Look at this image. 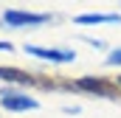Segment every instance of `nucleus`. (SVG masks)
<instances>
[{
  "label": "nucleus",
  "mask_w": 121,
  "mask_h": 118,
  "mask_svg": "<svg viewBox=\"0 0 121 118\" xmlns=\"http://www.w3.org/2000/svg\"><path fill=\"white\" fill-rule=\"evenodd\" d=\"M73 87L82 90V93H90V96L110 98V101H116V98L121 96L118 82H110V79H104V76H82V79L73 82Z\"/></svg>",
  "instance_id": "f257e3e1"
},
{
  "label": "nucleus",
  "mask_w": 121,
  "mask_h": 118,
  "mask_svg": "<svg viewBox=\"0 0 121 118\" xmlns=\"http://www.w3.org/2000/svg\"><path fill=\"white\" fill-rule=\"evenodd\" d=\"M0 104L6 110H11V113H26V110H37L39 107L37 98H28V96H23V93H17V90H11V87L0 90Z\"/></svg>",
  "instance_id": "f03ea898"
},
{
  "label": "nucleus",
  "mask_w": 121,
  "mask_h": 118,
  "mask_svg": "<svg viewBox=\"0 0 121 118\" xmlns=\"http://www.w3.org/2000/svg\"><path fill=\"white\" fill-rule=\"evenodd\" d=\"M51 17L48 14H34V11H20V8H9L3 14V23L11 25V28H20V25H45Z\"/></svg>",
  "instance_id": "7ed1b4c3"
},
{
  "label": "nucleus",
  "mask_w": 121,
  "mask_h": 118,
  "mask_svg": "<svg viewBox=\"0 0 121 118\" xmlns=\"http://www.w3.org/2000/svg\"><path fill=\"white\" fill-rule=\"evenodd\" d=\"M26 54H31L37 59H48V62H59V65L76 59V54L68 48H42V45H28V42H26Z\"/></svg>",
  "instance_id": "20e7f679"
},
{
  "label": "nucleus",
  "mask_w": 121,
  "mask_h": 118,
  "mask_svg": "<svg viewBox=\"0 0 121 118\" xmlns=\"http://www.w3.org/2000/svg\"><path fill=\"white\" fill-rule=\"evenodd\" d=\"M0 79L3 82H11V84H37V76L34 73H26V70H20V67H6V65H0Z\"/></svg>",
  "instance_id": "39448f33"
},
{
  "label": "nucleus",
  "mask_w": 121,
  "mask_h": 118,
  "mask_svg": "<svg viewBox=\"0 0 121 118\" xmlns=\"http://www.w3.org/2000/svg\"><path fill=\"white\" fill-rule=\"evenodd\" d=\"M76 25H104V23H121L118 14H79L73 17Z\"/></svg>",
  "instance_id": "423d86ee"
},
{
  "label": "nucleus",
  "mask_w": 121,
  "mask_h": 118,
  "mask_svg": "<svg viewBox=\"0 0 121 118\" xmlns=\"http://www.w3.org/2000/svg\"><path fill=\"white\" fill-rule=\"evenodd\" d=\"M107 65H121V48H116V51L107 56Z\"/></svg>",
  "instance_id": "0eeeda50"
},
{
  "label": "nucleus",
  "mask_w": 121,
  "mask_h": 118,
  "mask_svg": "<svg viewBox=\"0 0 121 118\" xmlns=\"http://www.w3.org/2000/svg\"><path fill=\"white\" fill-rule=\"evenodd\" d=\"M11 48H14L11 42H0V51H11Z\"/></svg>",
  "instance_id": "6e6552de"
},
{
  "label": "nucleus",
  "mask_w": 121,
  "mask_h": 118,
  "mask_svg": "<svg viewBox=\"0 0 121 118\" xmlns=\"http://www.w3.org/2000/svg\"><path fill=\"white\" fill-rule=\"evenodd\" d=\"M118 87H121V76H118Z\"/></svg>",
  "instance_id": "1a4fd4ad"
}]
</instances>
